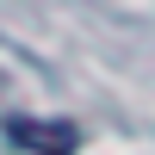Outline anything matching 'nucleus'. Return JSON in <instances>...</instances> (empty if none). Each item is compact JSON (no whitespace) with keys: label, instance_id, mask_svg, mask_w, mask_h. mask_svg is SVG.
<instances>
[{"label":"nucleus","instance_id":"f257e3e1","mask_svg":"<svg viewBox=\"0 0 155 155\" xmlns=\"http://www.w3.org/2000/svg\"><path fill=\"white\" fill-rule=\"evenodd\" d=\"M6 137L19 149H31V155H74V149H81V130L62 124V118H12Z\"/></svg>","mask_w":155,"mask_h":155}]
</instances>
